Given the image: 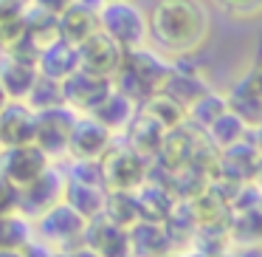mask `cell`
<instances>
[{
  "instance_id": "d4e9b609",
  "label": "cell",
  "mask_w": 262,
  "mask_h": 257,
  "mask_svg": "<svg viewBox=\"0 0 262 257\" xmlns=\"http://www.w3.org/2000/svg\"><path fill=\"white\" fill-rule=\"evenodd\" d=\"M31 238H34V226L26 215L20 212L0 215V257H23V249Z\"/></svg>"
},
{
  "instance_id": "277c9868",
  "label": "cell",
  "mask_w": 262,
  "mask_h": 257,
  "mask_svg": "<svg viewBox=\"0 0 262 257\" xmlns=\"http://www.w3.org/2000/svg\"><path fill=\"white\" fill-rule=\"evenodd\" d=\"M99 167L107 189H138L149 175V159L136 153L124 139H113V144L99 155Z\"/></svg>"
},
{
  "instance_id": "836d02e7",
  "label": "cell",
  "mask_w": 262,
  "mask_h": 257,
  "mask_svg": "<svg viewBox=\"0 0 262 257\" xmlns=\"http://www.w3.org/2000/svg\"><path fill=\"white\" fill-rule=\"evenodd\" d=\"M26 6L29 3H23V0H0V26L20 17V14H26Z\"/></svg>"
},
{
  "instance_id": "ba28073f",
  "label": "cell",
  "mask_w": 262,
  "mask_h": 257,
  "mask_svg": "<svg viewBox=\"0 0 262 257\" xmlns=\"http://www.w3.org/2000/svg\"><path fill=\"white\" fill-rule=\"evenodd\" d=\"M110 91H113V80H110V76L91 74V71H85V68H76L71 76L62 80L65 105L74 108L76 113H91Z\"/></svg>"
},
{
  "instance_id": "9a60e30c",
  "label": "cell",
  "mask_w": 262,
  "mask_h": 257,
  "mask_svg": "<svg viewBox=\"0 0 262 257\" xmlns=\"http://www.w3.org/2000/svg\"><path fill=\"white\" fill-rule=\"evenodd\" d=\"M127 232H130V254L164 257V254H175L178 251L169 232H166V226H164V221H147V218H141Z\"/></svg>"
},
{
  "instance_id": "f35d334b",
  "label": "cell",
  "mask_w": 262,
  "mask_h": 257,
  "mask_svg": "<svg viewBox=\"0 0 262 257\" xmlns=\"http://www.w3.org/2000/svg\"><path fill=\"white\" fill-rule=\"evenodd\" d=\"M6 102H9V96H6V91H3V85H0V108H3Z\"/></svg>"
},
{
  "instance_id": "cb8c5ba5",
  "label": "cell",
  "mask_w": 262,
  "mask_h": 257,
  "mask_svg": "<svg viewBox=\"0 0 262 257\" xmlns=\"http://www.w3.org/2000/svg\"><path fill=\"white\" fill-rule=\"evenodd\" d=\"M186 251L189 254H203V257L231 254V232H228V223H200L194 229L192 240H189Z\"/></svg>"
},
{
  "instance_id": "74e56055",
  "label": "cell",
  "mask_w": 262,
  "mask_h": 257,
  "mask_svg": "<svg viewBox=\"0 0 262 257\" xmlns=\"http://www.w3.org/2000/svg\"><path fill=\"white\" fill-rule=\"evenodd\" d=\"M254 82H256V88H259V93H262V63L254 68Z\"/></svg>"
},
{
  "instance_id": "603a6c76",
  "label": "cell",
  "mask_w": 262,
  "mask_h": 257,
  "mask_svg": "<svg viewBox=\"0 0 262 257\" xmlns=\"http://www.w3.org/2000/svg\"><path fill=\"white\" fill-rule=\"evenodd\" d=\"M104 195H107V187H102V184H88V181H76V178L65 175L62 198L68 201V204L74 206L79 215H85V218L102 215Z\"/></svg>"
},
{
  "instance_id": "7402d4cb",
  "label": "cell",
  "mask_w": 262,
  "mask_h": 257,
  "mask_svg": "<svg viewBox=\"0 0 262 257\" xmlns=\"http://www.w3.org/2000/svg\"><path fill=\"white\" fill-rule=\"evenodd\" d=\"M136 198H138L141 218H147V221H164L178 201L175 195H172V189L166 187L164 181H158V178H147V181L136 189Z\"/></svg>"
},
{
  "instance_id": "3957f363",
  "label": "cell",
  "mask_w": 262,
  "mask_h": 257,
  "mask_svg": "<svg viewBox=\"0 0 262 257\" xmlns=\"http://www.w3.org/2000/svg\"><path fill=\"white\" fill-rule=\"evenodd\" d=\"M99 29L121 48H138L149 43L147 12L136 0H104L99 6Z\"/></svg>"
},
{
  "instance_id": "ac0fdd59",
  "label": "cell",
  "mask_w": 262,
  "mask_h": 257,
  "mask_svg": "<svg viewBox=\"0 0 262 257\" xmlns=\"http://www.w3.org/2000/svg\"><path fill=\"white\" fill-rule=\"evenodd\" d=\"M124 142L130 144L136 153H141L144 159L152 161L158 155L161 144H164V136H166V127H161L152 116H147L144 110H136V116L130 119V125L124 127Z\"/></svg>"
},
{
  "instance_id": "2e32d148",
  "label": "cell",
  "mask_w": 262,
  "mask_h": 257,
  "mask_svg": "<svg viewBox=\"0 0 262 257\" xmlns=\"http://www.w3.org/2000/svg\"><path fill=\"white\" fill-rule=\"evenodd\" d=\"M104 0H74L62 14H59V34L62 40L79 46L85 37L99 31V6Z\"/></svg>"
},
{
  "instance_id": "484cf974",
  "label": "cell",
  "mask_w": 262,
  "mask_h": 257,
  "mask_svg": "<svg viewBox=\"0 0 262 257\" xmlns=\"http://www.w3.org/2000/svg\"><path fill=\"white\" fill-rule=\"evenodd\" d=\"M138 110L152 116V119L158 122L161 127H166V130H172V127H178L181 122H186V108H183L175 96H169L166 91H155V93H149V96H144L141 102H138Z\"/></svg>"
},
{
  "instance_id": "9c48e42d",
  "label": "cell",
  "mask_w": 262,
  "mask_h": 257,
  "mask_svg": "<svg viewBox=\"0 0 262 257\" xmlns=\"http://www.w3.org/2000/svg\"><path fill=\"white\" fill-rule=\"evenodd\" d=\"M82 240L93 251V257H130V232L104 215L88 218Z\"/></svg>"
},
{
  "instance_id": "5bb4252c",
  "label": "cell",
  "mask_w": 262,
  "mask_h": 257,
  "mask_svg": "<svg viewBox=\"0 0 262 257\" xmlns=\"http://www.w3.org/2000/svg\"><path fill=\"white\" fill-rule=\"evenodd\" d=\"M211 88V82L200 74V68H194L192 63H186V57H175L172 60V68H169V76H166L164 88L169 96H175L183 108L194 102L200 93H206Z\"/></svg>"
},
{
  "instance_id": "4316f807",
  "label": "cell",
  "mask_w": 262,
  "mask_h": 257,
  "mask_svg": "<svg viewBox=\"0 0 262 257\" xmlns=\"http://www.w3.org/2000/svg\"><path fill=\"white\" fill-rule=\"evenodd\" d=\"M102 215L110 218L113 223H119V226H124V229L138 223L141 221V209H138L136 189H107Z\"/></svg>"
},
{
  "instance_id": "d6a6232c",
  "label": "cell",
  "mask_w": 262,
  "mask_h": 257,
  "mask_svg": "<svg viewBox=\"0 0 262 257\" xmlns=\"http://www.w3.org/2000/svg\"><path fill=\"white\" fill-rule=\"evenodd\" d=\"M9 212H20V187L0 172V215Z\"/></svg>"
},
{
  "instance_id": "4fadbf2b",
  "label": "cell",
  "mask_w": 262,
  "mask_h": 257,
  "mask_svg": "<svg viewBox=\"0 0 262 257\" xmlns=\"http://www.w3.org/2000/svg\"><path fill=\"white\" fill-rule=\"evenodd\" d=\"M34 142V110L23 99H9L0 108V147Z\"/></svg>"
},
{
  "instance_id": "8fae6325",
  "label": "cell",
  "mask_w": 262,
  "mask_h": 257,
  "mask_svg": "<svg viewBox=\"0 0 262 257\" xmlns=\"http://www.w3.org/2000/svg\"><path fill=\"white\" fill-rule=\"evenodd\" d=\"M48 164H51V159L34 142L17 144V147H0V172L17 187L31 184Z\"/></svg>"
},
{
  "instance_id": "44dd1931",
  "label": "cell",
  "mask_w": 262,
  "mask_h": 257,
  "mask_svg": "<svg viewBox=\"0 0 262 257\" xmlns=\"http://www.w3.org/2000/svg\"><path fill=\"white\" fill-rule=\"evenodd\" d=\"M79 68V57H76V46L68 40H57L51 46L40 48L37 54V71L42 76H51V80L62 82L65 76H71Z\"/></svg>"
},
{
  "instance_id": "f1b7e54d",
  "label": "cell",
  "mask_w": 262,
  "mask_h": 257,
  "mask_svg": "<svg viewBox=\"0 0 262 257\" xmlns=\"http://www.w3.org/2000/svg\"><path fill=\"white\" fill-rule=\"evenodd\" d=\"M248 130H251V127L245 125L234 110H223V113L217 116L209 127H206V136H209V142L214 144L217 150H223V147H228V144L245 139V136H248Z\"/></svg>"
},
{
  "instance_id": "5b68a950",
  "label": "cell",
  "mask_w": 262,
  "mask_h": 257,
  "mask_svg": "<svg viewBox=\"0 0 262 257\" xmlns=\"http://www.w3.org/2000/svg\"><path fill=\"white\" fill-rule=\"evenodd\" d=\"M85 223H88L85 215H79L68 201L59 198L57 204L48 206L42 215H37L34 221H31V226H34L37 238L46 240V243L54 249V254H62L71 243H76V240L82 238Z\"/></svg>"
},
{
  "instance_id": "f546056e",
  "label": "cell",
  "mask_w": 262,
  "mask_h": 257,
  "mask_svg": "<svg viewBox=\"0 0 262 257\" xmlns=\"http://www.w3.org/2000/svg\"><path fill=\"white\" fill-rule=\"evenodd\" d=\"M223 110H228L226 93H223V91H214V88H209V91L200 93V96L186 108V122H192V125H198L200 130H206V127H209L211 122H214L217 116L223 113Z\"/></svg>"
},
{
  "instance_id": "d6986e66",
  "label": "cell",
  "mask_w": 262,
  "mask_h": 257,
  "mask_svg": "<svg viewBox=\"0 0 262 257\" xmlns=\"http://www.w3.org/2000/svg\"><path fill=\"white\" fill-rule=\"evenodd\" d=\"M37 76H40L37 63L20 60L14 54H3L0 57V85H3L9 99H26V93L31 91Z\"/></svg>"
},
{
  "instance_id": "8992f818",
  "label": "cell",
  "mask_w": 262,
  "mask_h": 257,
  "mask_svg": "<svg viewBox=\"0 0 262 257\" xmlns=\"http://www.w3.org/2000/svg\"><path fill=\"white\" fill-rule=\"evenodd\" d=\"M76 110L68 105H54L46 110H34V144L51 161L62 159L68 153V139L76 122Z\"/></svg>"
},
{
  "instance_id": "e0dca14e",
  "label": "cell",
  "mask_w": 262,
  "mask_h": 257,
  "mask_svg": "<svg viewBox=\"0 0 262 257\" xmlns=\"http://www.w3.org/2000/svg\"><path fill=\"white\" fill-rule=\"evenodd\" d=\"M226 102H228V110H234L248 127L259 125L262 122V93L254 82V68H248L239 80L231 82V88L226 91Z\"/></svg>"
},
{
  "instance_id": "6da1fadb",
  "label": "cell",
  "mask_w": 262,
  "mask_h": 257,
  "mask_svg": "<svg viewBox=\"0 0 262 257\" xmlns=\"http://www.w3.org/2000/svg\"><path fill=\"white\" fill-rule=\"evenodd\" d=\"M149 46L166 57H192L209 43L211 14L203 0H155L147 12Z\"/></svg>"
},
{
  "instance_id": "1f68e13d",
  "label": "cell",
  "mask_w": 262,
  "mask_h": 257,
  "mask_svg": "<svg viewBox=\"0 0 262 257\" xmlns=\"http://www.w3.org/2000/svg\"><path fill=\"white\" fill-rule=\"evenodd\" d=\"M217 9L234 20H259L262 17V0H214Z\"/></svg>"
},
{
  "instance_id": "ffe728a7",
  "label": "cell",
  "mask_w": 262,
  "mask_h": 257,
  "mask_svg": "<svg viewBox=\"0 0 262 257\" xmlns=\"http://www.w3.org/2000/svg\"><path fill=\"white\" fill-rule=\"evenodd\" d=\"M136 110H138L136 99H130L127 93H121V91H116V88H113V91H110L107 96H104L102 102L91 110V116L102 122L113 136H121L124 127L130 125V119L136 116Z\"/></svg>"
},
{
  "instance_id": "83f0119b",
  "label": "cell",
  "mask_w": 262,
  "mask_h": 257,
  "mask_svg": "<svg viewBox=\"0 0 262 257\" xmlns=\"http://www.w3.org/2000/svg\"><path fill=\"white\" fill-rule=\"evenodd\" d=\"M26 31L40 48L62 40V34H59V14L46 12L40 6H31V3L26 6Z\"/></svg>"
},
{
  "instance_id": "52a82bcc",
  "label": "cell",
  "mask_w": 262,
  "mask_h": 257,
  "mask_svg": "<svg viewBox=\"0 0 262 257\" xmlns=\"http://www.w3.org/2000/svg\"><path fill=\"white\" fill-rule=\"evenodd\" d=\"M62 189H65V170L57 161H51L31 184L20 187V215L34 221L37 215H42L48 206H54L62 198Z\"/></svg>"
},
{
  "instance_id": "4dcf8cb0",
  "label": "cell",
  "mask_w": 262,
  "mask_h": 257,
  "mask_svg": "<svg viewBox=\"0 0 262 257\" xmlns=\"http://www.w3.org/2000/svg\"><path fill=\"white\" fill-rule=\"evenodd\" d=\"M31 110H46V108H54V105H65V96H62V82L59 80H51V76H37L31 91L26 93L23 99Z\"/></svg>"
},
{
  "instance_id": "d590c367",
  "label": "cell",
  "mask_w": 262,
  "mask_h": 257,
  "mask_svg": "<svg viewBox=\"0 0 262 257\" xmlns=\"http://www.w3.org/2000/svg\"><path fill=\"white\" fill-rule=\"evenodd\" d=\"M251 139H254V144L259 147V153H262V122H259V125L251 127Z\"/></svg>"
},
{
  "instance_id": "7a4b0ae2",
  "label": "cell",
  "mask_w": 262,
  "mask_h": 257,
  "mask_svg": "<svg viewBox=\"0 0 262 257\" xmlns=\"http://www.w3.org/2000/svg\"><path fill=\"white\" fill-rule=\"evenodd\" d=\"M172 68V57L161 54L155 46H138V48H127L121 57L119 71L113 74V88L121 93H127L130 99L141 102L144 96L161 91L169 76Z\"/></svg>"
},
{
  "instance_id": "8d00e7d4",
  "label": "cell",
  "mask_w": 262,
  "mask_h": 257,
  "mask_svg": "<svg viewBox=\"0 0 262 257\" xmlns=\"http://www.w3.org/2000/svg\"><path fill=\"white\" fill-rule=\"evenodd\" d=\"M254 181L262 187V153H259V159H256V170H254Z\"/></svg>"
},
{
  "instance_id": "30bf717a",
  "label": "cell",
  "mask_w": 262,
  "mask_h": 257,
  "mask_svg": "<svg viewBox=\"0 0 262 257\" xmlns=\"http://www.w3.org/2000/svg\"><path fill=\"white\" fill-rule=\"evenodd\" d=\"M76 57H79V68L113 80V74L121 65V57H124V48L99 29L76 46Z\"/></svg>"
},
{
  "instance_id": "7c38bea8",
  "label": "cell",
  "mask_w": 262,
  "mask_h": 257,
  "mask_svg": "<svg viewBox=\"0 0 262 257\" xmlns=\"http://www.w3.org/2000/svg\"><path fill=\"white\" fill-rule=\"evenodd\" d=\"M113 139L116 136L99 119H93L91 113H79L74 122V130H71L65 155L68 159H99L113 144Z\"/></svg>"
},
{
  "instance_id": "e575fe53",
  "label": "cell",
  "mask_w": 262,
  "mask_h": 257,
  "mask_svg": "<svg viewBox=\"0 0 262 257\" xmlns=\"http://www.w3.org/2000/svg\"><path fill=\"white\" fill-rule=\"evenodd\" d=\"M71 3H74V0H31V6H40V9L54 12V14H62Z\"/></svg>"
}]
</instances>
